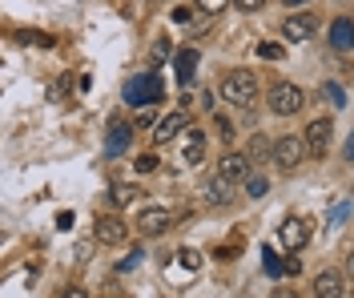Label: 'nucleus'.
<instances>
[{
  "mask_svg": "<svg viewBox=\"0 0 354 298\" xmlns=\"http://www.w3.org/2000/svg\"><path fill=\"white\" fill-rule=\"evenodd\" d=\"M245 194H250V198H262V194H266V178L250 174V178H245Z\"/></svg>",
  "mask_w": 354,
  "mask_h": 298,
  "instance_id": "nucleus-21",
  "label": "nucleus"
},
{
  "mask_svg": "<svg viewBox=\"0 0 354 298\" xmlns=\"http://www.w3.org/2000/svg\"><path fill=\"white\" fill-rule=\"evenodd\" d=\"M125 101H129V105H137V109L165 101V85H161V77H157V73L129 77V81H125Z\"/></svg>",
  "mask_w": 354,
  "mask_h": 298,
  "instance_id": "nucleus-2",
  "label": "nucleus"
},
{
  "mask_svg": "<svg viewBox=\"0 0 354 298\" xmlns=\"http://www.w3.org/2000/svg\"><path fill=\"white\" fill-rule=\"evenodd\" d=\"M302 158H306V138H294V133H286V138L274 141V161H278L282 169H298V165H302Z\"/></svg>",
  "mask_w": 354,
  "mask_h": 298,
  "instance_id": "nucleus-4",
  "label": "nucleus"
},
{
  "mask_svg": "<svg viewBox=\"0 0 354 298\" xmlns=\"http://www.w3.org/2000/svg\"><path fill=\"white\" fill-rule=\"evenodd\" d=\"M153 57H157V61H165V57H169V41H157V48H153Z\"/></svg>",
  "mask_w": 354,
  "mask_h": 298,
  "instance_id": "nucleus-28",
  "label": "nucleus"
},
{
  "mask_svg": "<svg viewBox=\"0 0 354 298\" xmlns=\"http://www.w3.org/2000/svg\"><path fill=\"white\" fill-rule=\"evenodd\" d=\"M274 298H298L294 290H274Z\"/></svg>",
  "mask_w": 354,
  "mask_h": 298,
  "instance_id": "nucleus-32",
  "label": "nucleus"
},
{
  "mask_svg": "<svg viewBox=\"0 0 354 298\" xmlns=\"http://www.w3.org/2000/svg\"><path fill=\"white\" fill-rule=\"evenodd\" d=\"M282 32H286V41L302 45V41H310V37L318 32V17H310V12H302V17H290V21L282 24Z\"/></svg>",
  "mask_w": 354,
  "mask_h": 298,
  "instance_id": "nucleus-9",
  "label": "nucleus"
},
{
  "mask_svg": "<svg viewBox=\"0 0 354 298\" xmlns=\"http://www.w3.org/2000/svg\"><path fill=\"white\" fill-rule=\"evenodd\" d=\"M214 121H218V133H221V141H234V125H230V121H225V117H214Z\"/></svg>",
  "mask_w": 354,
  "mask_h": 298,
  "instance_id": "nucleus-25",
  "label": "nucleus"
},
{
  "mask_svg": "<svg viewBox=\"0 0 354 298\" xmlns=\"http://www.w3.org/2000/svg\"><path fill=\"white\" fill-rule=\"evenodd\" d=\"M214 174L230 178V182H245V178H250V158H245V153H225Z\"/></svg>",
  "mask_w": 354,
  "mask_h": 298,
  "instance_id": "nucleus-10",
  "label": "nucleus"
},
{
  "mask_svg": "<svg viewBox=\"0 0 354 298\" xmlns=\"http://www.w3.org/2000/svg\"><path fill=\"white\" fill-rule=\"evenodd\" d=\"M129 141H133L129 125H113L109 138H105V149H109V153H121V149H129Z\"/></svg>",
  "mask_w": 354,
  "mask_h": 298,
  "instance_id": "nucleus-17",
  "label": "nucleus"
},
{
  "mask_svg": "<svg viewBox=\"0 0 354 298\" xmlns=\"http://www.w3.org/2000/svg\"><path fill=\"white\" fill-rule=\"evenodd\" d=\"M238 4H242V8H250V12H254V8H262L266 0H238Z\"/></svg>",
  "mask_w": 354,
  "mask_h": 298,
  "instance_id": "nucleus-31",
  "label": "nucleus"
},
{
  "mask_svg": "<svg viewBox=\"0 0 354 298\" xmlns=\"http://www.w3.org/2000/svg\"><path fill=\"white\" fill-rule=\"evenodd\" d=\"M346 290V278L338 274V270H322V274L314 278V295L318 298H342Z\"/></svg>",
  "mask_w": 354,
  "mask_h": 298,
  "instance_id": "nucleus-11",
  "label": "nucleus"
},
{
  "mask_svg": "<svg viewBox=\"0 0 354 298\" xmlns=\"http://www.w3.org/2000/svg\"><path fill=\"white\" fill-rule=\"evenodd\" d=\"M302 105H306V93L298 89V85H290V81H278V85L270 89V109H274L278 117L302 113Z\"/></svg>",
  "mask_w": 354,
  "mask_h": 298,
  "instance_id": "nucleus-3",
  "label": "nucleus"
},
{
  "mask_svg": "<svg viewBox=\"0 0 354 298\" xmlns=\"http://www.w3.org/2000/svg\"><path fill=\"white\" fill-rule=\"evenodd\" d=\"M137 194H141L137 185H117V189H113V198H117V202H125V206H129V202L137 198Z\"/></svg>",
  "mask_w": 354,
  "mask_h": 298,
  "instance_id": "nucleus-22",
  "label": "nucleus"
},
{
  "mask_svg": "<svg viewBox=\"0 0 354 298\" xmlns=\"http://www.w3.org/2000/svg\"><path fill=\"white\" fill-rule=\"evenodd\" d=\"M290 8H302V4H306V0H286Z\"/></svg>",
  "mask_w": 354,
  "mask_h": 298,
  "instance_id": "nucleus-34",
  "label": "nucleus"
},
{
  "mask_svg": "<svg viewBox=\"0 0 354 298\" xmlns=\"http://www.w3.org/2000/svg\"><path fill=\"white\" fill-rule=\"evenodd\" d=\"M181 129H185V113L161 117V121H157V129H153V141H157V145H169V141H174Z\"/></svg>",
  "mask_w": 354,
  "mask_h": 298,
  "instance_id": "nucleus-13",
  "label": "nucleus"
},
{
  "mask_svg": "<svg viewBox=\"0 0 354 298\" xmlns=\"http://www.w3.org/2000/svg\"><path fill=\"white\" fill-rule=\"evenodd\" d=\"M330 138H334V121H330V117H314V121L306 125V153H314V158H326Z\"/></svg>",
  "mask_w": 354,
  "mask_h": 298,
  "instance_id": "nucleus-5",
  "label": "nucleus"
},
{
  "mask_svg": "<svg viewBox=\"0 0 354 298\" xmlns=\"http://www.w3.org/2000/svg\"><path fill=\"white\" fill-rule=\"evenodd\" d=\"M330 45H334V53H351L354 48V21L351 17H338L330 24Z\"/></svg>",
  "mask_w": 354,
  "mask_h": 298,
  "instance_id": "nucleus-12",
  "label": "nucleus"
},
{
  "mask_svg": "<svg viewBox=\"0 0 354 298\" xmlns=\"http://www.w3.org/2000/svg\"><path fill=\"white\" fill-rule=\"evenodd\" d=\"M201 153H205V138H201L198 129H189L185 141H181V161H185V165H198Z\"/></svg>",
  "mask_w": 354,
  "mask_h": 298,
  "instance_id": "nucleus-15",
  "label": "nucleus"
},
{
  "mask_svg": "<svg viewBox=\"0 0 354 298\" xmlns=\"http://www.w3.org/2000/svg\"><path fill=\"white\" fill-rule=\"evenodd\" d=\"M346 161H354V138L346 141Z\"/></svg>",
  "mask_w": 354,
  "mask_h": 298,
  "instance_id": "nucleus-33",
  "label": "nucleus"
},
{
  "mask_svg": "<svg viewBox=\"0 0 354 298\" xmlns=\"http://www.w3.org/2000/svg\"><path fill=\"white\" fill-rule=\"evenodd\" d=\"M174 73H177L181 85H189L194 73H198V48H181V53L174 57Z\"/></svg>",
  "mask_w": 354,
  "mask_h": 298,
  "instance_id": "nucleus-14",
  "label": "nucleus"
},
{
  "mask_svg": "<svg viewBox=\"0 0 354 298\" xmlns=\"http://www.w3.org/2000/svg\"><path fill=\"white\" fill-rule=\"evenodd\" d=\"M61 298H88V295H85V290H81V286H68V290H65V295H61Z\"/></svg>",
  "mask_w": 354,
  "mask_h": 298,
  "instance_id": "nucleus-30",
  "label": "nucleus"
},
{
  "mask_svg": "<svg viewBox=\"0 0 354 298\" xmlns=\"http://www.w3.org/2000/svg\"><path fill=\"white\" fill-rule=\"evenodd\" d=\"M177 262H181V266H185L189 274H198V266H201V254L194 250V246H181V250H177Z\"/></svg>",
  "mask_w": 354,
  "mask_h": 298,
  "instance_id": "nucleus-18",
  "label": "nucleus"
},
{
  "mask_svg": "<svg viewBox=\"0 0 354 298\" xmlns=\"http://www.w3.org/2000/svg\"><path fill=\"white\" fill-rule=\"evenodd\" d=\"M258 57H262V61H282V57H286V48L274 45V41H262V45H258Z\"/></svg>",
  "mask_w": 354,
  "mask_h": 298,
  "instance_id": "nucleus-19",
  "label": "nucleus"
},
{
  "mask_svg": "<svg viewBox=\"0 0 354 298\" xmlns=\"http://www.w3.org/2000/svg\"><path fill=\"white\" fill-rule=\"evenodd\" d=\"M225 4H230V0H198V8H201V12H221Z\"/></svg>",
  "mask_w": 354,
  "mask_h": 298,
  "instance_id": "nucleus-26",
  "label": "nucleus"
},
{
  "mask_svg": "<svg viewBox=\"0 0 354 298\" xmlns=\"http://www.w3.org/2000/svg\"><path fill=\"white\" fill-rule=\"evenodd\" d=\"M137 125H141V129H149V125H153V113H149V109H141V117H137Z\"/></svg>",
  "mask_w": 354,
  "mask_h": 298,
  "instance_id": "nucleus-29",
  "label": "nucleus"
},
{
  "mask_svg": "<svg viewBox=\"0 0 354 298\" xmlns=\"http://www.w3.org/2000/svg\"><path fill=\"white\" fill-rule=\"evenodd\" d=\"M262 258H266V274H270V278H278L282 270H286V262H282L274 250H262Z\"/></svg>",
  "mask_w": 354,
  "mask_h": 298,
  "instance_id": "nucleus-20",
  "label": "nucleus"
},
{
  "mask_svg": "<svg viewBox=\"0 0 354 298\" xmlns=\"http://www.w3.org/2000/svg\"><path fill=\"white\" fill-rule=\"evenodd\" d=\"M221 97L230 101V105H254V97H258V77L250 69H234L221 77Z\"/></svg>",
  "mask_w": 354,
  "mask_h": 298,
  "instance_id": "nucleus-1",
  "label": "nucleus"
},
{
  "mask_svg": "<svg viewBox=\"0 0 354 298\" xmlns=\"http://www.w3.org/2000/svg\"><path fill=\"white\" fill-rule=\"evenodd\" d=\"M278 242H282L290 254L302 250V246L310 242V222H306V218H286V222L278 226Z\"/></svg>",
  "mask_w": 354,
  "mask_h": 298,
  "instance_id": "nucleus-6",
  "label": "nucleus"
},
{
  "mask_svg": "<svg viewBox=\"0 0 354 298\" xmlns=\"http://www.w3.org/2000/svg\"><path fill=\"white\" fill-rule=\"evenodd\" d=\"M93 234H97V242H101V246H125L129 226H125L121 218H101V222L93 226Z\"/></svg>",
  "mask_w": 354,
  "mask_h": 298,
  "instance_id": "nucleus-7",
  "label": "nucleus"
},
{
  "mask_svg": "<svg viewBox=\"0 0 354 298\" xmlns=\"http://www.w3.org/2000/svg\"><path fill=\"white\" fill-rule=\"evenodd\" d=\"M174 226V214L169 209H161V206H149V209H141V218H137V230L141 234H165V230Z\"/></svg>",
  "mask_w": 354,
  "mask_h": 298,
  "instance_id": "nucleus-8",
  "label": "nucleus"
},
{
  "mask_svg": "<svg viewBox=\"0 0 354 298\" xmlns=\"http://www.w3.org/2000/svg\"><path fill=\"white\" fill-rule=\"evenodd\" d=\"M326 97H330L334 105H346V93H342V85H334V81L326 85Z\"/></svg>",
  "mask_w": 354,
  "mask_h": 298,
  "instance_id": "nucleus-24",
  "label": "nucleus"
},
{
  "mask_svg": "<svg viewBox=\"0 0 354 298\" xmlns=\"http://www.w3.org/2000/svg\"><path fill=\"white\" fill-rule=\"evenodd\" d=\"M133 165H137V174H153V169H157V158H153V153H141Z\"/></svg>",
  "mask_w": 354,
  "mask_h": 298,
  "instance_id": "nucleus-23",
  "label": "nucleus"
},
{
  "mask_svg": "<svg viewBox=\"0 0 354 298\" xmlns=\"http://www.w3.org/2000/svg\"><path fill=\"white\" fill-rule=\"evenodd\" d=\"M205 194H209V202H214V206H225V202L234 198V182H230V178H221V174H214L209 185H205Z\"/></svg>",
  "mask_w": 354,
  "mask_h": 298,
  "instance_id": "nucleus-16",
  "label": "nucleus"
},
{
  "mask_svg": "<svg viewBox=\"0 0 354 298\" xmlns=\"http://www.w3.org/2000/svg\"><path fill=\"white\" fill-rule=\"evenodd\" d=\"M262 149H266V141H262V138H250V161L258 158V153H262Z\"/></svg>",
  "mask_w": 354,
  "mask_h": 298,
  "instance_id": "nucleus-27",
  "label": "nucleus"
},
{
  "mask_svg": "<svg viewBox=\"0 0 354 298\" xmlns=\"http://www.w3.org/2000/svg\"><path fill=\"white\" fill-rule=\"evenodd\" d=\"M351 278H354V250H351Z\"/></svg>",
  "mask_w": 354,
  "mask_h": 298,
  "instance_id": "nucleus-35",
  "label": "nucleus"
}]
</instances>
